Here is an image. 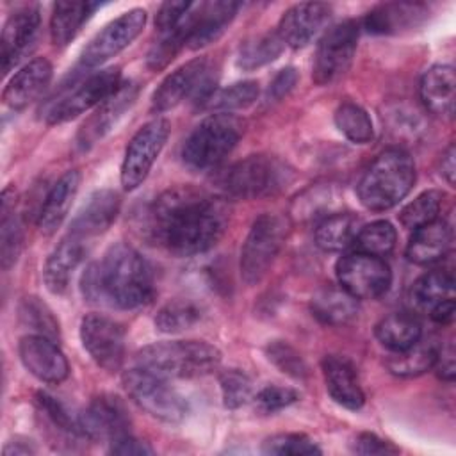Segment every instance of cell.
I'll list each match as a JSON object with an SVG mask.
<instances>
[{
	"label": "cell",
	"mask_w": 456,
	"mask_h": 456,
	"mask_svg": "<svg viewBox=\"0 0 456 456\" xmlns=\"http://www.w3.org/2000/svg\"><path fill=\"white\" fill-rule=\"evenodd\" d=\"M331 7L321 2H301L283 12L278 23V36L290 48L306 46L328 23Z\"/></svg>",
	"instance_id": "cell-19"
},
{
	"label": "cell",
	"mask_w": 456,
	"mask_h": 456,
	"mask_svg": "<svg viewBox=\"0 0 456 456\" xmlns=\"http://www.w3.org/2000/svg\"><path fill=\"white\" fill-rule=\"evenodd\" d=\"M265 354L283 374H287L290 378L303 379L308 372L306 363L301 358V354L283 340L269 342L265 347Z\"/></svg>",
	"instance_id": "cell-47"
},
{
	"label": "cell",
	"mask_w": 456,
	"mask_h": 456,
	"mask_svg": "<svg viewBox=\"0 0 456 456\" xmlns=\"http://www.w3.org/2000/svg\"><path fill=\"white\" fill-rule=\"evenodd\" d=\"M296 82H297V71L294 68L280 69V73L273 78L269 86V96H273V100H281L294 89Z\"/></svg>",
	"instance_id": "cell-52"
},
{
	"label": "cell",
	"mask_w": 456,
	"mask_h": 456,
	"mask_svg": "<svg viewBox=\"0 0 456 456\" xmlns=\"http://www.w3.org/2000/svg\"><path fill=\"white\" fill-rule=\"evenodd\" d=\"M52 64L45 57L32 59L7 82L2 100L7 107L21 110L36 102L52 80Z\"/></svg>",
	"instance_id": "cell-23"
},
{
	"label": "cell",
	"mask_w": 456,
	"mask_h": 456,
	"mask_svg": "<svg viewBox=\"0 0 456 456\" xmlns=\"http://www.w3.org/2000/svg\"><path fill=\"white\" fill-rule=\"evenodd\" d=\"M337 128L356 144H365L374 137V128L365 109L353 102H344L335 110Z\"/></svg>",
	"instance_id": "cell-39"
},
{
	"label": "cell",
	"mask_w": 456,
	"mask_h": 456,
	"mask_svg": "<svg viewBox=\"0 0 456 456\" xmlns=\"http://www.w3.org/2000/svg\"><path fill=\"white\" fill-rule=\"evenodd\" d=\"M137 93V84L121 82V86L103 103H100L94 114L82 125L77 135V144L86 150L98 139H102L118 123V119L134 105Z\"/></svg>",
	"instance_id": "cell-21"
},
{
	"label": "cell",
	"mask_w": 456,
	"mask_h": 456,
	"mask_svg": "<svg viewBox=\"0 0 456 456\" xmlns=\"http://www.w3.org/2000/svg\"><path fill=\"white\" fill-rule=\"evenodd\" d=\"M454 297V278L449 271H431L422 274L411 287V301L417 308L431 310L444 299Z\"/></svg>",
	"instance_id": "cell-35"
},
{
	"label": "cell",
	"mask_w": 456,
	"mask_h": 456,
	"mask_svg": "<svg viewBox=\"0 0 456 456\" xmlns=\"http://www.w3.org/2000/svg\"><path fill=\"white\" fill-rule=\"evenodd\" d=\"M321 365L326 390L331 399L347 410H360L365 403V394L360 387L354 365L347 358L337 354L324 356Z\"/></svg>",
	"instance_id": "cell-24"
},
{
	"label": "cell",
	"mask_w": 456,
	"mask_h": 456,
	"mask_svg": "<svg viewBox=\"0 0 456 456\" xmlns=\"http://www.w3.org/2000/svg\"><path fill=\"white\" fill-rule=\"evenodd\" d=\"M338 285L356 299H376L392 285L388 264L367 253H349L338 258L335 265Z\"/></svg>",
	"instance_id": "cell-13"
},
{
	"label": "cell",
	"mask_w": 456,
	"mask_h": 456,
	"mask_svg": "<svg viewBox=\"0 0 456 456\" xmlns=\"http://www.w3.org/2000/svg\"><path fill=\"white\" fill-rule=\"evenodd\" d=\"M80 340L102 369L114 372L125 360V330L114 319L89 314L80 322Z\"/></svg>",
	"instance_id": "cell-16"
},
{
	"label": "cell",
	"mask_w": 456,
	"mask_h": 456,
	"mask_svg": "<svg viewBox=\"0 0 456 456\" xmlns=\"http://www.w3.org/2000/svg\"><path fill=\"white\" fill-rule=\"evenodd\" d=\"M98 7L94 2H57L50 18V36L55 46H66Z\"/></svg>",
	"instance_id": "cell-30"
},
{
	"label": "cell",
	"mask_w": 456,
	"mask_h": 456,
	"mask_svg": "<svg viewBox=\"0 0 456 456\" xmlns=\"http://www.w3.org/2000/svg\"><path fill=\"white\" fill-rule=\"evenodd\" d=\"M36 403L39 404V410L48 417V420L55 428H59L62 433L71 436H78V435L84 436L82 426H80V415L75 417L62 401H59L57 397L46 392H37Z\"/></svg>",
	"instance_id": "cell-46"
},
{
	"label": "cell",
	"mask_w": 456,
	"mask_h": 456,
	"mask_svg": "<svg viewBox=\"0 0 456 456\" xmlns=\"http://www.w3.org/2000/svg\"><path fill=\"white\" fill-rule=\"evenodd\" d=\"M80 289L89 303L134 310L153 297V273L139 251L114 244L84 271Z\"/></svg>",
	"instance_id": "cell-2"
},
{
	"label": "cell",
	"mask_w": 456,
	"mask_h": 456,
	"mask_svg": "<svg viewBox=\"0 0 456 456\" xmlns=\"http://www.w3.org/2000/svg\"><path fill=\"white\" fill-rule=\"evenodd\" d=\"M39 23V9L34 5L18 9L7 18L0 39V59L4 73H9L11 68H14L20 59L34 46Z\"/></svg>",
	"instance_id": "cell-20"
},
{
	"label": "cell",
	"mask_w": 456,
	"mask_h": 456,
	"mask_svg": "<svg viewBox=\"0 0 456 456\" xmlns=\"http://www.w3.org/2000/svg\"><path fill=\"white\" fill-rule=\"evenodd\" d=\"M239 4L228 0H208V2H196L189 5L185 14L182 16L180 23L175 30L160 36H171L182 46H189L198 50L214 43L230 21L235 18Z\"/></svg>",
	"instance_id": "cell-10"
},
{
	"label": "cell",
	"mask_w": 456,
	"mask_h": 456,
	"mask_svg": "<svg viewBox=\"0 0 456 456\" xmlns=\"http://www.w3.org/2000/svg\"><path fill=\"white\" fill-rule=\"evenodd\" d=\"M264 454L276 456H314L321 454V447L306 435L301 433H280L269 436L262 444Z\"/></svg>",
	"instance_id": "cell-44"
},
{
	"label": "cell",
	"mask_w": 456,
	"mask_h": 456,
	"mask_svg": "<svg viewBox=\"0 0 456 456\" xmlns=\"http://www.w3.org/2000/svg\"><path fill=\"white\" fill-rule=\"evenodd\" d=\"M82 433L87 438L114 442L130 435L132 420L125 403L110 394L94 397L84 413H80Z\"/></svg>",
	"instance_id": "cell-17"
},
{
	"label": "cell",
	"mask_w": 456,
	"mask_h": 456,
	"mask_svg": "<svg viewBox=\"0 0 456 456\" xmlns=\"http://www.w3.org/2000/svg\"><path fill=\"white\" fill-rule=\"evenodd\" d=\"M87 253V242L66 235L50 253L43 269V280L52 294L66 292L71 276Z\"/></svg>",
	"instance_id": "cell-25"
},
{
	"label": "cell",
	"mask_w": 456,
	"mask_h": 456,
	"mask_svg": "<svg viewBox=\"0 0 456 456\" xmlns=\"http://www.w3.org/2000/svg\"><path fill=\"white\" fill-rule=\"evenodd\" d=\"M376 338L390 351H403L422 338V326L413 314L395 312L376 324Z\"/></svg>",
	"instance_id": "cell-31"
},
{
	"label": "cell",
	"mask_w": 456,
	"mask_h": 456,
	"mask_svg": "<svg viewBox=\"0 0 456 456\" xmlns=\"http://www.w3.org/2000/svg\"><path fill=\"white\" fill-rule=\"evenodd\" d=\"M240 134L242 123L228 112L205 118L185 139L182 148L183 164L194 171L217 167L237 146Z\"/></svg>",
	"instance_id": "cell-5"
},
{
	"label": "cell",
	"mask_w": 456,
	"mask_h": 456,
	"mask_svg": "<svg viewBox=\"0 0 456 456\" xmlns=\"http://www.w3.org/2000/svg\"><path fill=\"white\" fill-rule=\"evenodd\" d=\"M216 91V73L207 57H196L169 73L151 96V110L166 112L183 100L205 103Z\"/></svg>",
	"instance_id": "cell-8"
},
{
	"label": "cell",
	"mask_w": 456,
	"mask_h": 456,
	"mask_svg": "<svg viewBox=\"0 0 456 456\" xmlns=\"http://www.w3.org/2000/svg\"><path fill=\"white\" fill-rule=\"evenodd\" d=\"M289 233V221L278 214L258 216L240 249V276L244 283H258L271 269Z\"/></svg>",
	"instance_id": "cell-7"
},
{
	"label": "cell",
	"mask_w": 456,
	"mask_h": 456,
	"mask_svg": "<svg viewBox=\"0 0 456 456\" xmlns=\"http://www.w3.org/2000/svg\"><path fill=\"white\" fill-rule=\"evenodd\" d=\"M221 201L192 187H173L155 198L146 212L148 237L176 256L205 253L226 228Z\"/></svg>",
	"instance_id": "cell-1"
},
{
	"label": "cell",
	"mask_w": 456,
	"mask_h": 456,
	"mask_svg": "<svg viewBox=\"0 0 456 456\" xmlns=\"http://www.w3.org/2000/svg\"><path fill=\"white\" fill-rule=\"evenodd\" d=\"M290 182V171L274 157L249 155L233 166L221 178V189L239 200H256L276 194Z\"/></svg>",
	"instance_id": "cell-6"
},
{
	"label": "cell",
	"mask_w": 456,
	"mask_h": 456,
	"mask_svg": "<svg viewBox=\"0 0 456 456\" xmlns=\"http://www.w3.org/2000/svg\"><path fill=\"white\" fill-rule=\"evenodd\" d=\"M397 242L395 228L388 221H374L358 230L353 246L360 253H367L372 256H387L392 253Z\"/></svg>",
	"instance_id": "cell-38"
},
{
	"label": "cell",
	"mask_w": 456,
	"mask_h": 456,
	"mask_svg": "<svg viewBox=\"0 0 456 456\" xmlns=\"http://www.w3.org/2000/svg\"><path fill=\"white\" fill-rule=\"evenodd\" d=\"M452 246V228L444 219H435L417 230L406 246V258L417 265L442 260Z\"/></svg>",
	"instance_id": "cell-26"
},
{
	"label": "cell",
	"mask_w": 456,
	"mask_h": 456,
	"mask_svg": "<svg viewBox=\"0 0 456 456\" xmlns=\"http://www.w3.org/2000/svg\"><path fill=\"white\" fill-rule=\"evenodd\" d=\"M119 196L110 189L96 191L82 205L69 224V235L87 242L110 228L119 212ZM89 244V242H87Z\"/></svg>",
	"instance_id": "cell-22"
},
{
	"label": "cell",
	"mask_w": 456,
	"mask_h": 456,
	"mask_svg": "<svg viewBox=\"0 0 456 456\" xmlns=\"http://www.w3.org/2000/svg\"><path fill=\"white\" fill-rule=\"evenodd\" d=\"M360 36V25L354 20H344L330 27L321 37L315 52L312 78L317 86L338 80L351 66Z\"/></svg>",
	"instance_id": "cell-11"
},
{
	"label": "cell",
	"mask_w": 456,
	"mask_h": 456,
	"mask_svg": "<svg viewBox=\"0 0 456 456\" xmlns=\"http://www.w3.org/2000/svg\"><path fill=\"white\" fill-rule=\"evenodd\" d=\"M135 362L137 367L166 379H191L216 370L221 351L205 340H166L142 347Z\"/></svg>",
	"instance_id": "cell-3"
},
{
	"label": "cell",
	"mask_w": 456,
	"mask_h": 456,
	"mask_svg": "<svg viewBox=\"0 0 456 456\" xmlns=\"http://www.w3.org/2000/svg\"><path fill=\"white\" fill-rule=\"evenodd\" d=\"M23 367L39 381L57 385L69 374V363L57 344L43 335H25L18 344Z\"/></svg>",
	"instance_id": "cell-18"
},
{
	"label": "cell",
	"mask_w": 456,
	"mask_h": 456,
	"mask_svg": "<svg viewBox=\"0 0 456 456\" xmlns=\"http://www.w3.org/2000/svg\"><path fill=\"white\" fill-rule=\"evenodd\" d=\"M360 230V219L349 212H338L324 217L315 228V244L322 251H342L353 246Z\"/></svg>",
	"instance_id": "cell-32"
},
{
	"label": "cell",
	"mask_w": 456,
	"mask_h": 456,
	"mask_svg": "<svg viewBox=\"0 0 456 456\" xmlns=\"http://www.w3.org/2000/svg\"><path fill=\"white\" fill-rule=\"evenodd\" d=\"M442 201H444V192L435 191V189L426 191V192L419 194L413 201H410L408 205L403 207V210L399 212V223L406 230L413 232V230L438 219Z\"/></svg>",
	"instance_id": "cell-41"
},
{
	"label": "cell",
	"mask_w": 456,
	"mask_h": 456,
	"mask_svg": "<svg viewBox=\"0 0 456 456\" xmlns=\"http://www.w3.org/2000/svg\"><path fill=\"white\" fill-rule=\"evenodd\" d=\"M258 93H260L258 82L242 80V82H235L228 87L214 91V94L210 96L207 105L210 109L221 110V112L239 110V109H246V107L253 105L258 98Z\"/></svg>",
	"instance_id": "cell-42"
},
{
	"label": "cell",
	"mask_w": 456,
	"mask_h": 456,
	"mask_svg": "<svg viewBox=\"0 0 456 456\" xmlns=\"http://www.w3.org/2000/svg\"><path fill=\"white\" fill-rule=\"evenodd\" d=\"M454 144H449L447 150L442 153V162H440V169L444 178L447 180L449 185H454V175H456V162H454Z\"/></svg>",
	"instance_id": "cell-55"
},
{
	"label": "cell",
	"mask_w": 456,
	"mask_h": 456,
	"mask_svg": "<svg viewBox=\"0 0 456 456\" xmlns=\"http://www.w3.org/2000/svg\"><path fill=\"white\" fill-rule=\"evenodd\" d=\"M415 183V164L403 148H388L363 173L356 192L360 203L372 210L383 212L395 207Z\"/></svg>",
	"instance_id": "cell-4"
},
{
	"label": "cell",
	"mask_w": 456,
	"mask_h": 456,
	"mask_svg": "<svg viewBox=\"0 0 456 456\" xmlns=\"http://www.w3.org/2000/svg\"><path fill=\"white\" fill-rule=\"evenodd\" d=\"M146 11L134 7L109 21L82 50L80 62L86 68H96L125 50L144 28Z\"/></svg>",
	"instance_id": "cell-15"
},
{
	"label": "cell",
	"mask_w": 456,
	"mask_h": 456,
	"mask_svg": "<svg viewBox=\"0 0 456 456\" xmlns=\"http://www.w3.org/2000/svg\"><path fill=\"white\" fill-rule=\"evenodd\" d=\"M78 185H80V173L77 169L66 171L52 185L37 216V228L45 235H52L62 224L78 192Z\"/></svg>",
	"instance_id": "cell-27"
},
{
	"label": "cell",
	"mask_w": 456,
	"mask_h": 456,
	"mask_svg": "<svg viewBox=\"0 0 456 456\" xmlns=\"http://www.w3.org/2000/svg\"><path fill=\"white\" fill-rule=\"evenodd\" d=\"M128 397L151 417L164 422H180L187 413V403L166 378L142 367L130 369L121 378Z\"/></svg>",
	"instance_id": "cell-9"
},
{
	"label": "cell",
	"mask_w": 456,
	"mask_h": 456,
	"mask_svg": "<svg viewBox=\"0 0 456 456\" xmlns=\"http://www.w3.org/2000/svg\"><path fill=\"white\" fill-rule=\"evenodd\" d=\"M255 406L260 413H276L299 399V394L289 387L267 385L255 397Z\"/></svg>",
	"instance_id": "cell-48"
},
{
	"label": "cell",
	"mask_w": 456,
	"mask_h": 456,
	"mask_svg": "<svg viewBox=\"0 0 456 456\" xmlns=\"http://www.w3.org/2000/svg\"><path fill=\"white\" fill-rule=\"evenodd\" d=\"M419 14H424L419 4H385L363 18V28L372 34L397 32L415 23Z\"/></svg>",
	"instance_id": "cell-34"
},
{
	"label": "cell",
	"mask_w": 456,
	"mask_h": 456,
	"mask_svg": "<svg viewBox=\"0 0 456 456\" xmlns=\"http://www.w3.org/2000/svg\"><path fill=\"white\" fill-rule=\"evenodd\" d=\"M283 46L285 45L280 39L278 32H265L262 36H256L240 46L237 55V66L244 71H253L274 61L281 53Z\"/></svg>",
	"instance_id": "cell-36"
},
{
	"label": "cell",
	"mask_w": 456,
	"mask_h": 456,
	"mask_svg": "<svg viewBox=\"0 0 456 456\" xmlns=\"http://www.w3.org/2000/svg\"><path fill=\"white\" fill-rule=\"evenodd\" d=\"M201 319V308L191 299H173L155 315V326L162 333H180Z\"/></svg>",
	"instance_id": "cell-37"
},
{
	"label": "cell",
	"mask_w": 456,
	"mask_h": 456,
	"mask_svg": "<svg viewBox=\"0 0 456 456\" xmlns=\"http://www.w3.org/2000/svg\"><path fill=\"white\" fill-rule=\"evenodd\" d=\"M310 310L326 326H344L358 315V299L342 287L326 285L312 296Z\"/></svg>",
	"instance_id": "cell-29"
},
{
	"label": "cell",
	"mask_w": 456,
	"mask_h": 456,
	"mask_svg": "<svg viewBox=\"0 0 456 456\" xmlns=\"http://www.w3.org/2000/svg\"><path fill=\"white\" fill-rule=\"evenodd\" d=\"M438 378H442L444 381H452L454 379V372H456V365H454V346L452 342L438 347L436 353V360L435 365Z\"/></svg>",
	"instance_id": "cell-53"
},
{
	"label": "cell",
	"mask_w": 456,
	"mask_h": 456,
	"mask_svg": "<svg viewBox=\"0 0 456 456\" xmlns=\"http://www.w3.org/2000/svg\"><path fill=\"white\" fill-rule=\"evenodd\" d=\"M429 315L435 322H438L442 326L451 324L454 321V297L452 299H444L438 305H435L429 310Z\"/></svg>",
	"instance_id": "cell-54"
},
{
	"label": "cell",
	"mask_w": 456,
	"mask_h": 456,
	"mask_svg": "<svg viewBox=\"0 0 456 456\" xmlns=\"http://www.w3.org/2000/svg\"><path fill=\"white\" fill-rule=\"evenodd\" d=\"M169 132L171 125L164 118H155L135 132L125 150L121 164L119 178L125 191H134L146 180L169 137Z\"/></svg>",
	"instance_id": "cell-12"
},
{
	"label": "cell",
	"mask_w": 456,
	"mask_h": 456,
	"mask_svg": "<svg viewBox=\"0 0 456 456\" xmlns=\"http://www.w3.org/2000/svg\"><path fill=\"white\" fill-rule=\"evenodd\" d=\"M438 347L433 340H419L408 349L394 351V354L387 360V367L392 374L401 378H411L424 374L435 365Z\"/></svg>",
	"instance_id": "cell-33"
},
{
	"label": "cell",
	"mask_w": 456,
	"mask_h": 456,
	"mask_svg": "<svg viewBox=\"0 0 456 456\" xmlns=\"http://www.w3.org/2000/svg\"><path fill=\"white\" fill-rule=\"evenodd\" d=\"M20 319L25 326H28L36 335H43L50 340H57L61 337L59 321L53 312L36 296H27L21 299L18 308Z\"/></svg>",
	"instance_id": "cell-40"
},
{
	"label": "cell",
	"mask_w": 456,
	"mask_h": 456,
	"mask_svg": "<svg viewBox=\"0 0 456 456\" xmlns=\"http://www.w3.org/2000/svg\"><path fill=\"white\" fill-rule=\"evenodd\" d=\"M351 451L356 454L370 456V454H397L399 447H395L392 442L379 438L374 433H360L351 442Z\"/></svg>",
	"instance_id": "cell-49"
},
{
	"label": "cell",
	"mask_w": 456,
	"mask_h": 456,
	"mask_svg": "<svg viewBox=\"0 0 456 456\" xmlns=\"http://www.w3.org/2000/svg\"><path fill=\"white\" fill-rule=\"evenodd\" d=\"M223 403L226 408L235 410L253 399V383L248 374L239 369H226L219 374Z\"/></svg>",
	"instance_id": "cell-45"
},
{
	"label": "cell",
	"mask_w": 456,
	"mask_h": 456,
	"mask_svg": "<svg viewBox=\"0 0 456 456\" xmlns=\"http://www.w3.org/2000/svg\"><path fill=\"white\" fill-rule=\"evenodd\" d=\"M191 2H166L160 5L157 18H155V27L159 34H167L175 30V27L180 23L182 16L189 9Z\"/></svg>",
	"instance_id": "cell-50"
},
{
	"label": "cell",
	"mask_w": 456,
	"mask_h": 456,
	"mask_svg": "<svg viewBox=\"0 0 456 456\" xmlns=\"http://www.w3.org/2000/svg\"><path fill=\"white\" fill-rule=\"evenodd\" d=\"M119 75L121 73L118 66L89 75L80 84H77V87L59 96V100L50 105V109L46 110V123L61 125L84 114L93 107H98L121 86Z\"/></svg>",
	"instance_id": "cell-14"
},
{
	"label": "cell",
	"mask_w": 456,
	"mask_h": 456,
	"mask_svg": "<svg viewBox=\"0 0 456 456\" xmlns=\"http://www.w3.org/2000/svg\"><path fill=\"white\" fill-rule=\"evenodd\" d=\"M454 68L449 64L431 66L420 78L419 94L424 107L436 116L454 112Z\"/></svg>",
	"instance_id": "cell-28"
},
{
	"label": "cell",
	"mask_w": 456,
	"mask_h": 456,
	"mask_svg": "<svg viewBox=\"0 0 456 456\" xmlns=\"http://www.w3.org/2000/svg\"><path fill=\"white\" fill-rule=\"evenodd\" d=\"M109 452L112 454H137V456H144V454H153V447L148 442H142L139 438H135L132 433L125 435L114 442H110V449Z\"/></svg>",
	"instance_id": "cell-51"
},
{
	"label": "cell",
	"mask_w": 456,
	"mask_h": 456,
	"mask_svg": "<svg viewBox=\"0 0 456 456\" xmlns=\"http://www.w3.org/2000/svg\"><path fill=\"white\" fill-rule=\"evenodd\" d=\"M0 262L2 269H9L18 260L23 248V230L21 223L14 216V208L0 210Z\"/></svg>",
	"instance_id": "cell-43"
},
{
	"label": "cell",
	"mask_w": 456,
	"mask_h": 456,
	"mask_svg": "<svg viewBox=\"0 0 456 456\" xmlns=\"http://www.w3.org/2000/svg\"><path fill=\"white\" fill-rule=\"evenodd\" d=\"M36 447H32V444H28L27 440L20 442V440H12L4 447V454L5 456H25V454H34Z\"/></svg>",
	"instance_id": "cell-56"
}]
</instances>
